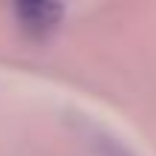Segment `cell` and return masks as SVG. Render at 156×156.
Wrapping results in <instances>:
<instances>
[{
  "label": "cell",
  "instance_id": "6da1fadb",
  "mask_svg": "<svg viewBox=\"0 0 156 156\" xmlns=\"http://www.w3.org/2000/svg\"><path fill=\"white\" fill-rule=\"evenodd\" d=\"M15 20L32 38H46L52 35L64 20V6L46 3V0H29V3L15 6Z\"/></svg>",
  "mask_w": 156,
  "mask_h": 156
},
{
  "label": "cell",
  "instance_id": "7a4b0ae2",
  "mask_svg": "<svg viewBox=\"0 0 156 156\" xmlns=\"http://www.w3.org/2000/svg\"><path fill=\"white\" fill-rule=\"evenodd\" d=\"M87 142L93 145V151L98 153V156H136L122 139H119V136H110L107 130L90 127V130H87Z\"/></svg>",
  "mask_w": 156,
  "mask_h": 156
}]
</instances>
